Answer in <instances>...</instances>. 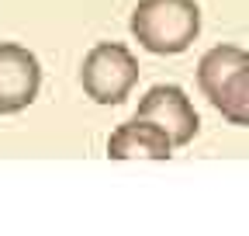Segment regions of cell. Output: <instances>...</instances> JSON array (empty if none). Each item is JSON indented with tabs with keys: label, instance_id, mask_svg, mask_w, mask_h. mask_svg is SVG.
Here are the masks:
<instances>
[{
	"label": "cell",
	"instance_id": "cell-1",
	"mask_svg": "<svg viewBox=\"0 0 249 236\" xmlns=\"http://www.w3.org/2000/svg\"><path fill=\"white\" fill-rule=\"evenodd\" d=\"M128 28L145 52L180 56L201 35V7L194 0H139Z\"/></svg>",
	"mask_w": 249,
	"mask_h": 236
},
{
	"label": "cell",
	"instance_id": "cell-2",
	"mask_svg": "<svg viewBox=\"0 0 249 236\" xmlns=\"http://www.w3.org/2000/svg\"><path fill=\"white\" fill-rule=\"evenodd\" d=\"M204 98L229 125L249 129V52L239 45H214L197 63Z\"/></svg>",
	"mask_w": 249,
	"mask_h": 236
},
{
	"label": "cell",
	"instance_id": "cell-3",
	"mask_svg": "<svg viewBox=\"0 0 249 236\" xmlns=\"http://www.w3.org/2000/svg\"><path fill=\"white\" fill-rule=\"evenodd\" d=\"M139 83V59L121 42H97L80 66V87L93 104H124Z\"/></svg>",
	"mask_w": 249,
	"mask_h": 236
},
{
	"label": "cell",
	"instance_id": "cell-4",
	"mask_svg": "<svg viewBox=\"0 0 249 236\" xmlns=\"http://www.w3.org/2000/svg\"><path fill=\"white\" fill-rule=\"evenodd\" d=\"M135 118L160 125L173 139V146L194 142V136L201 132V118H197L191 98H187V91L177 87V83H156V87H149L145 98L135 108Z\"/></svg>",
	"mask_w": 249,
	"mask_h": 236
},
{
	"label": "cell",
	"instance_id": "cell-5",
	"mask_svg": "<svg viewBox=\"0 0 249 236\" xmlns=\"http://www.w3.org/2000/svg\"><path fill=\"white\" fill-rule=\"evenodd\" d=\"M42 91V63L38 56L18 45L0 42V115H18L35 104Z\"/></svg>",
	"mask_w": 249,
	"mask_h": 236
},
{
	"label": "cell",
	"instance_id": "cell-6",
	"mask_svg": "<svg viewBox=\"0 0 249 236\" xmlns=\"http://www.w3.org/2000/svg\"><path fill=\"white\" fill-rule=\"evenodd\" d=\"M107 157L111 160H170L173 139L160 125L132 118V122H121L107 136Z\"/></svg>",
	"mask_w": 249,
	"mask_h": 236
}]
</instances>
